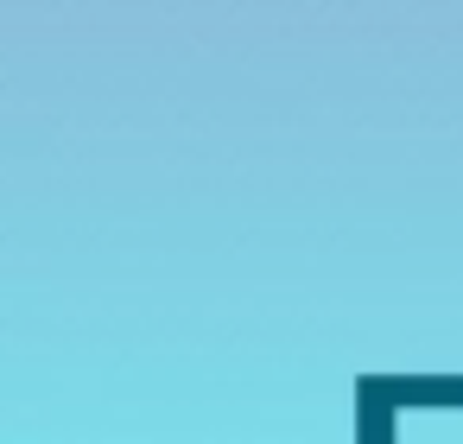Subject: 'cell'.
Masks as SVG:
<instances>
[{
	"label": "cell",
	"mask_w": 463,
	"mask_h": 444,
	"mask_svg": "<svg viewBox=\"0 0 463 444\" xmlns=\"http://www.w3.org/2000/svg\"><path fill=\"white\" fill-rule=\"evenodd\" d=\"M362 444H393V406L374 374L362 381Z\"/></svg>",
	"instance_id": "1"
}]
</instances>
